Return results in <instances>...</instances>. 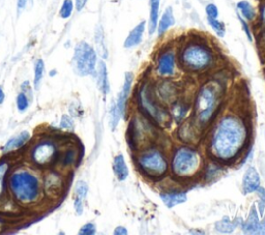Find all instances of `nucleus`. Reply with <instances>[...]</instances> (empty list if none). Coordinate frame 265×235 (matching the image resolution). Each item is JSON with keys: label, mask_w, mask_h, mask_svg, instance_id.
Segmentation results:
<instances>
[{"label": "nucleus", "mask_w": 265, "mask_h": 235, "mask_svg": "<svg viewBox=\"0 0 265 235\" xmlns=\"http://www.w3.org/2000/svg\"><path fill=\"white\" fill-rule=\"evenodd\" d=\"M247 139L245 124L235 117H225L218 123L212 140V154L221 160L233 159Z\"/></svg>", "instance_id": "nucleus-1"}, {"label": "nucleus", "mask_w": 265, "mask_h": 235, "mask_svg": "<svg viewBox=\"0 0 265 235\" xmlns=\"http://www.w3.org/2000/svg\"><path fill=\"white\" fill-rule=\"evenodd\" d=\"M9 191L22 205L36 203L41 195V185L38 177L26 170H18L10 174Z\"/></svg>", "instance_id": "nucleus-2"}, {"label": "nucleus", "mask_w": 265, "mask_h": 235, "mask_svg": "<svg viewBox=\"0 0 265 235\" xmlns=\"http://www.w3.org/2000/svg\"><path fill=\"white\" fill-rule=\"evenodd\" d=\"M220 92L215 83H209L202 87L195 104V114L198 122L206 124L212 117L218 103Z\"/></svg>", "instance_id": "nucleus-3"}, {"label": "nucleus", "mask_w": 265, "mask_h": 235, "mask_svg": "<svg viewBox=\"0 0 265 235\" xmlns=\"http://www.w3.org/2000/svg\"><path fill=\"white\" fill-rule=\"evenodd\" d=\"M96 64L97 53L94 48L86 42H80L77 44L73 57L75 73L81 77L90 76L96 72Z\"/></svg>", "instance_id": "nucleus-4"}, {"label": "nucleus", "mask_w": 265, "mask_h": 235, "mask_svg": "<svg viewBox=\"0 0 265 235\" xmlns=\"http://www.w3.org/2000/svg\"><path fill=\"white\" fill-rule=\"evenodd\" d=\"M199 164L197 152L189 147H182L176 151L172 168L175 174L179 176H188L195 172Z\"/></svg>", "instance_id": "nucleus-5"}, {"label": "nucleus", "mask_w": 265, "mask_h": 235, "mask_svg": "<svg viewBox=\"0 0 265 235\" xmlns=\"http://www.w3.org/2000/svg\"><path fill=\"white\" fill-rule=\"evenodd\" d=\"M139 166L143 172L152 177H159L168 170V164L164 156L157 150H151L139 158Z\"/></svg>", "instance_id": "nucleus-6"}, {"label": "nucleus", "mask_w": 265, "mask_h": 235, "mask_svg": "<svg viewBox=\"0 0 265 235\" xmlns=\"http://www.w3.org/2000/svg\"><path fill=\"white\" fill-rule=\"evenodd\" d=\"M58 158V150L51 141H41L31 151V160L38 166L48 167Z\"/></svg>", "instance_id": "nucleus-7"}, {"label": "nucleus", "mask_w": 265, "mask_h": 235, "mask_svg": "<svg viewBox=\"0 0 265 235\" xmlns=\"http://www.w3.org/2000/svg\"><path fill=\"white\" fill-rule=\"evenodd\" d=\"M183 63L192 69H202L210 64L211 53L201 46H191L182 54Z\"/></svg>", "instance_id": "nucleus-8"}, {"label": "nucleus", "mask_w": 265, "mask_h": 235, "mask_svg": "<svg viewBox=\"0 0 265 235\" xmlns=\"http://www.w3.org/2000/svg\"><path fill=\"white\" fill-rule=\"evenodd\" d=\"M139 98L141 107L143 108L144 112H146L153 119H155L159 123L166 122L167 113L154 102L151 96V92L148 91L146 87L141 89Z\"/></svg>", "instance_id": "nucleus-9"}, {"label": "nucleus", "mask_w": 265, "mask_h": 235, "mask_svg": "<svg viewBox=\"0 0 265 235\" xmlns=\"http://www.w3.org/2000/svg\"><path fill=\"white\" fill-rule=\"evenodd\" d=\"M44 191L49 198H58L63 191V179L56 172H49L44 178Z\"/></svg>", "instance_id": "nucleus-10"}, {"label": "nucleus", "mask_w": 265, "mask_h": 235, "mask_svg": "<svg viewBox=\"0 0 265 235\" xmlns=\"http://www.w3.org/2000/svg\"><path fill=\"white\" fill-rule=\"evenodd\" d=\"M133 80H134V77H133V74L132 73H126L125 74L124 83H123L122 89L119 92L118 99H117L116 103L114 104L115 108H116L117 112L120 114L121 118L123 117L124 112H125L126 101H128V98H129V95H130V91H131L132 84H133Z\"/></svg>", "instance_id": "nucleus-11"}, {"label": "nucleus", "mask_w": 265, "mask_h": 235, "mask_svg": "<svg viewBox=\"0 0 265 235\" xmlns=\"http://www.w3.org/2000/svg\"><path fill=\"white\" fill-rule=\"evenodd\" d=\"M260 186V177L257 170L254 167H250L246 171L243 179L244 194H251L256 192Z\"/></svg>", "instance_id": "nucleus-12"}, {"label": "nucleus", "mask_w": 265, "mask_h": 235, "mask_svg": "<svg viewBox=\"0 0 265 235\" xmlns=\"http://www.w3.org/2000/svg\"><path fill=\"white\" fill-rule=\"evenodd\" d=\"M175 69V56L173 52H167L160 56L159 64H158V72L162 76H170L174 74Z\"/></svg>", "instance_id": "nucleus-13"}, {"label": "nucleus", "mask_w": 265, "mask_h": 235, "mask_svg": "<svg viewBox=\"0 0 265 235\" xmlns=\"http://www.w3.org/2000/svg\"><path fill=\"white\" fill-rule=\"evenodd\" d=\"M243 231L247 234H260V221L255 206L251 208L250 215L247 221L244 223Z\"/></svg>", "instance_id": "nucleus-14"}, {"label": "nucleus", "mask_w": 265, "mask_h": 235, "mask_svg": "<svg viewBox=\"0 0 265 235\" xmlns=\"http://www.w3.org/2000/svg\"><path fill=\"white\" fill-rule=\"evenodd\" d=\"M98 87L101 90L104 96L108 95L110 92V83H109V78H108V69L107 66L104 61L99 62L98 66Z\"/></svg>", "instance_id": "nucleus-15"}, {"label": "nucleus", "mask_w": 265, "mask_h": 235, "mask_svg": "<svg viewBox=\"0 0 265 235\" xmlns=\"http://www.w3.org/2000/svg\"><path fill=\"white\" fill-rule=\"evenodd\" d=\"M145 31V22H141L130 32L128 38L124 41L125 48H133V47L139 45L142 41L143 33Z\"/></svg>", "instance_id": "nucleus-16"}, {"label": "nucleus", "mask_w": 265, "mask_h": 235, "mask_svg": "<svg viewBox=\"0 0 265 235\" xmlns=\"http://www.w3.org/2000/svg\"><path fill=\"white\" fill-rule=\"evenodd\" d=\"M30 139V134L27 131H23L19 135L15 136L8 140L6 144L3 146L2 151L3 152H10L16 149L21 148L23 145H25L27 141Z\"/></svg>", "instance_id": "nucleus-17"}, {"label": "nucleus", "mask_w": 265, "mask_h": 235, "mask_svg": "<svg viewBox=\"0 0 265 235\" xmlns=\"http://www.w3.org/2000/svg\"><path fill=\"white\" fill-rule=\"evenodd\" d=\"M113 170L118 180L123 181L129 176V168L126 166L124 158L122 155H118L115 157L114 163H113Z\"/></svg>", "instance_id": "nucleus-18"}, {"label": "nucleus", "mask_w": 265, "mask_h": 235, "mask_svg": "<svg viewBox=\"0 0 265 235\" xmlns=\"http://www.w3.org/2000/svg\"><path fill=\"white\" fill-rule=\"evenodd\" d=\"M175 24V18L173 15V9L172 7H168L165 13L163 14L162 19H160L159 25H158V33L159 35H162L164 34L170 27H172Z\"/></svg>", "instance_id": "nucleus-19"}, {"label": "nucleus", "mask_w": 265, "mask_h": 235, "mask_svg": "<svg viewBox=\"0 0 265 235\" xmlns=\"http://www.w3.org/2000/svg\"><path fill=\"white\" fill-rule=\"evenodd\" d=\"M160 199L165 203L168 208H173L174 206L184 203L187 200V195L184 193H171V194H162Z\"/></svg>", "instance_id": "nucleus-20"}, {"label": "nucleus", "mask_w": 265, "mask_h": 235, "mask_svg": "<svg viewBox=\"0 0 265 235\" xmlns=\"http://www.w3.org/2000/svg\"><path fill=\"white\" fill-rule=\"evenodd\" d=\"M159 2L160 0H151V11H149V24H148L149 34H153L158 27Z\"/></svg>", "instance_id": "nucleus-21"}, {"label": "nucleus", "mask_w": 265, "mask_h": 235, "mask_svg": "<svg viewBox=\"0 0 265 235\" xmlns=\"http://www.w3.org/2000/svg\"><path fill=\"white\" fill-rule=\"evenodd\" d=\"M241 220L237 219L234 221H231L229 218H224L222 221H218L215 223V229L218 232L223 233H231L233 230L241 224Z\"/></svg>", "instance_id": "nucleus-22"}, {"label": "nucleus", "mask_w": 265, "mask_h": 235, "mask_svg": "<svg viewBox=\"0 0 265 235\" xmlns=\"http://www.w3.org/2000/svg\"><path fill=\"white\" fill-rule=\"evenodd\" d=\"M237 8L239 10V13L241 14V16L244 17V19L248 20V21H252L253 19L255 18V10L254 7L251 5L250 2L248 1H239L237 3Z\"/></svg>", "instance_id": "nucleus-23"}, {"label": "nucleus", "mask_w": 265, "mask_h": 235, "mask_svg": "<svg viewBox=\"0 0 265 235\" xmlns=\"http://www.w3.org/2000/svg\"><path fill=\"white\" fill-rule=\"evenodd\" d=\"M96 43L98 46V50L99 53L103 58H107L108 57V50L105 44V41H104V33L102 28L99 26L96 31Z\"/></svg>", "instance_id": "nucleus-24"}, {"label": "nucleus", "mask_w": 265, "mask_h": 235, "mask_svg": "<svg viewBox=\"0 0 265 235\" xmlns=\"http://www.w3.org/2000/svg\"><path fill=\"white\" fill-rule=\"evenodd\" d=\"M44 61L42 59H39L36 62V65H34V80H33V84H34V88L39 89L40 87V83L43 79L44 76Z\"/></svg>", "instance_id": "nucleus-25"}, {"label": "nucleus", "mask_w": 265, "mask_h": 235, "mask_svg": "<svg viewBox=\"0 0 265 235\" xmlns=\"http://www.w3.org/2000/svg\"><path fill=\"white\" fill-rule=\"evenodd\" d=\"M207 22H209L210 26L215 31V33L218 35V37H221V38L224 37L226 33V27L223 22L218 21L216 19H212V18H207Z\"/></svg>", "instance_id": "nucleus-26"}, {"label": "nucleus", "mask_w": 265, "mask_h": 235, "mask_svg": "<svg viewBox=\"0 0 265 235\" xmlns=\"http://www.w3.org/2000/svg\"><path fill=\"white\" fill-rule=\"evenodd\" d=\"M8 170V164L5 162H0V198L4 194L5 190V176Z\"/></svg>", "instance_id": "nucleus-27"}, {"label": "nucleus", "mask_w": 265, "mask_h": 235, "mask_svg": "<svg viewBox=\"0 0 265 235\" xmlns=\"http://www.w3.org/2000/svg\"><path fill=\"white\" fill-rule=\"evenodd\" d=\"M88 193V185L86 184L85 181L83 180H80L76 183V187H75V196L76 198L80 199V200H83L86 198Z\"/></svg>", "instance_id": "nucleus-28"}, {"label": "nucleus", "mask_w": 265, "mask_h": 235, "mask_svg": "<svg viewBox=\"0 0 265 235\" xmlns=\"http://www.w3.org/2000/svg\"><path fill=\"white\" fill-rule=\"evenodd\" d=\"M73 9H74V3L72 0H64L60 9V17L62 19L70 18L73 13Z\"/></svg>", "instance_id": "nucleus-29"}, {"label": "nucleus", "mask_w": 265, "mask_h": 235, "mask_svg": "<svg viewBox=\"0 0 265 235\" xmlns=\"http://www.w3.org/2000/svg\"><path fill=\"white\" fill-rule=\"evenodd\" d=\"M28 106H29V101H28L26 93L25 92L19 93L18 97H17V107H18V109L21 112H23V111L27 110Z\"/></svg>", "instance_id": "nucleus-30"}, {"label": "nucleus", "mask_w": 265, "mask_h": 235, "mask_svg": "<svg viewBox=\"0 0 265 235\" xmlns=\"http://www.w3.org/2000/svg\"><path fill=\"white\" fill-rule=\"evenodd\" d=\"M76 160V152L74 149H68L65 151V154L62 158V165L63 166H71L74 164Z\"/></svg>", "instance_id": "nucleus-31"}, {"label": "nucleus", "mask_w": 265, "mask_h": 235, "mask_svg": "<svg viewBox=\"0 0 265 235\" xmlns=\"http://www.w3.org/2000/svg\"><path fill=\"white\" fill-rule=\"evenodd\" d=\"M60 127L63 130L73 131L74 130V122L73 119L68 115H62L61 121H60Z\"/></svg>", "instance_id": "nucleus-32"}, {"label": "nucleus", "mask_w": 265, "mask_h": 235, "mask_svg": "<svg viewBox=\"0 0 265 235\" xmlns=\"http://www.w3.org/2000/svg\"><path fill=\"white\" fill-rule=\"evenodd\" d=\"M96 231H97V228L94 223H87V224H85L81 229H80L79 234L80 235H92L96 233Z\"/></svg>", "instance_id": "nucleus-33"}, {"label": "nucleus", "mask_w": 265, "mask_h": 235, "mask_svg": "<svg viewBox=\"0 0 265 235\" xmlns=\"http://www.w3.org/2000/svg\"><path fill=\"white\" fill-rule=\"evenodd\" d=\"M205 11H206V15L207 18H212V19H216L218 16V9L216 7V5L211 3V4H207L205 7Z\"/></svg>", "instance_id": "nucleus-34"}, {"label": "nucleus", "mask_w": 265, "mask_h": 235, "mask_svg": "<svg viewBox=\"0 0 265 235\" xmlns=\"http://www.w3.org/2000/svg\"><path fill=\"white\" fill-rule=\"evenodd\" d=\"M184 113H186V109H184L182 106H176V107L174 108L173 114L176 117L177 120H180L182 118V117L184 116Z\"/></svg>", "instance_id": "nucleus-35"}, {"label": "nucleus", "mask_w": 265, "mask_h": 235, "mask_svg": "<svg viewBox=\"0 0 265 235\" xmlns=\"http://www.w3.org/2000/svg\"><path fill=\"white\" fill-rule=\"evenodd\" d=\"M238 19H239V22H240L241 26H243V29H244V31H245V33H246V35H247V37H248L249 41L251 42V41H252V34H251V31H250V29H249V26H248V24H247V23H246L245 19H243V18H241L240 16L238 17Z\"/></svg>", "instance_id": "nucleus-36"}, {"label": "nucleus", "mask_w": 265, "mask_h": 235, "mask_svg": "<svg viewBox=\"0 0 265 235\" xmlns=\"http://www.w3.org/2000/svg\"><path fill=\"white\" fill-rule=\"evenodd\" d=\"M74 206H75V210L77 211V214L82 215V213H83V200H80V199L75 198Z\"/></svg>", "instance_id": "nucleus-37"}, {"label": "nucleus", "mask_w": 265, "mask_h": 235, "mask_svg": "<svg viewBox=\"0 0 265 235\" xmlns=\"http://www.w3.org/2000/svg\"><path fill=\"white\" fill-rule=\"evenodd\" d=\"M114 234H116V235H126V234H128V230H126L125 227L118 226V227L115 228Z\"/></svg>", "instance_id": "nucleus-38"}, {"label": "nucleus", "mask_w": 265, "mask_h": 235, "mask_svg": "<svg viewBox=\"0 0 265 235\" xmlns=\"http://www.w3.org/2000/svg\"><path fill=\"white\" fill-rule=\"evenodd\" d=\"M87 2V0H76V8L78 11L82 10Z\"/></svg>", "instance_id": "nucleus-39"}, {"label": "nucleus", "mask_w": 265, "mask_h": 235, "mask_svg": "<svg viewBox=\"0 0 265 235\" xmlns=\"http://www.w3.org/2000/svg\"><path fill=\"white\" fill-rule=\"evenodd\" d=\"M27 2H28V0H18V9L19 10L24 9Z\"/></svg>", "instance_id": "nucleus-40"}, {"label": "nucleus", "mask_w": 265, "mask_h": 235, "mask_svg": "<svg viewBox=\"0 0 265 235\" xmlns=\"http://www.w3.org/2000/svg\"><path fill=\"white\" fill-rule=\"evenodd\" d=\"M256 192L259 194V196L261 198V200L265 202V189H263V187H260L259 186V189Z\"/></svg>", "instance_id": "nucleus-41"}, {"label": "nucleus", "mask_w": 265, "mask_h": 235, "mask_svg": "<svg viewBox=\"0 0 265 235\" xmlns=\"http://www.w3.org/2000/svg\"><path fill=\"white\" fill-rule=\"evenodd\" d=\"M4 99H5V95H4L3 88H2V86H0V105L3 104Z\"/></svg>", "instance_id": "nucleus-42"}, {"label": "nucleus", "mask_w": 265, "mask_h": 235, "mask_svg": "<svg viewBox=\"0 0 265 235\" xmlns=\"http://www.w3.org/2000/svg\"><path fill=\"white\" fill-rule=\"evenodd\" d=\"M260 234H265V217L263 221L260 222Z\"/></svg>", "instance_id": "nucleus-43"}, {"label": "nucleus", "mask_w": 265, "mask_h": 235, "mask_svg": "<svg viewBox=\"0 0 265 235\" xmlns=\"http://www.w3.org/2000/svg\"><path fill=\"white\" fill-rule=\"evenodd\" d=\"M261 18H262V22H263V24H265V6H263V8H262Z\"/></svg>", "instance_id": "nucleus-44"}]
</instances>
